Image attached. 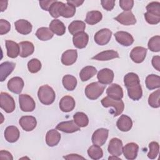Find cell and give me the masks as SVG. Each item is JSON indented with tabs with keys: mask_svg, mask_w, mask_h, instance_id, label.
Here are the masks:
<instances>
[{
	"mask_svg": "<svg viewBox=\"0 0 160 160\" xmlns=\"http://www.w3.org/2000/svg\"><path fill=\"white\" fill-rule=\"evenodd\" d=\"M20 132L16 126H9L4 131L5 139L9 142H15L18 140Z\"/></svg>",
	"mask_w": 160,
	"mask_h": 160,
	"instance_id": "21",
	"label": "cell"
},
{
	"mask_svg": "<svg viewBox=\"0 0 160 160\" xmlns=\"http://www.w3.org/2000/svg\"><path fill=\"white\" fill-rule=\"evenodd\" d=\"M20 109L24 112H32L36 108L34 100L28 94H21L19 96Z\"/></svg>",
	"mask_w": 160,
	"mask_h": 160,
	"instance_id": "5",
	"label": "cell"
},
{
	"mask_svg": "<svg viewBox=\"0 0 160 160\" xmlns=\"http://www.w3.org/2000/svg\"><path fill=\"white\" fill-rule=\"evenodd\" d=\"M102 18V13L99 11H91L87 12L85 21L87 24L94 25L101 21Z\"/></svg>",
	"mask_w": 160,
	"mask_h": 160,
	"instance_id": "32",
	"label": "cell"
},
{
	"mask_svg": "<svg viewBox=\"0 0 160 160\" xmlns=\"http://www.w3.org/2000/svg\"><path fill=\"white\" fill-rule=\"evenodd\" d=\"M116 126L121 131L127 132L132 128V121L128 116L122 114L118 119Z\"/></svg>",
	"mask_w": 160,
	"mask_h": 160,
	"instance_id": "22",
	"label": "cell"
},
{
	"mask_svg": "<svg viewBox=\"0 0 160 160\" xmlns=\"http://www.w3.org/2000/svg\"><path fill=\"white\" fill-rule=\"evenodd\" d=\"M128 94L130 99L134 101L139 100L142 96V90L140 84L127 88Z\"/></svg>",
	"mask_w": 160,
	"mask_h": 160,
	"instance_id": "34",
	"label": "cell"
},
{
	"mask_svg": "<svg viewBox=\"0 0 160 160\" xmlns=\"http://www.w3.org/2000/svg\"><path fill=\"white\" fill-rule=\"evenodd\" d=\"M55 1V0H48V1H40L39 5L41 8L45 11H49L51 5Z\"/></svg>",
	"mask_w": 160,
	"mask_h": 160,
	"instance_id": "51",
	"label": "cell"
},
{
	"mask_svg": "<svg viewBox=\"0 0 160 160\" xmlns=\"http://www.w3.org/2000/svg\"><path fill=\"white\" fill-rule=\"evenodd\" d=\"M84 2V1L79 0H74V1H67L68 4H70L73 5L74 7H79Z\"/></svg>",
	"mask_w": 160,
	"mask_h": 160,
	"instance_id": "55",
	"label": "cell"
},
{
	"mask_svg": "<svg viewBox=\"0 0 160 160\" xmlns=\"http://www.w3.org/2000/svg\"><path fill=\"white\" fill-rule=\"evenodd\" d=\"M106 88L104 85L99 82H93L88 85L85 88V95L90 100L97 99L103 93Z\"/></svg>",
	"mask_w": 160,
	"mask_h": 160,
	"instance_id": "2",
	"label": "cell"
},
{
	"mask_svg": "<svg viewBox=\"0 0 160 160\" xmlns=\"http://www.w3.org/2000/svg\"><path fill=\"white\" fill-rule=\"evenodd\" d=\"M144 18L146 22L150 24H157L160 22V16L151 14L148 12L144 13Z\"/></svg>",
	"mask_w": 160,
	"mask_h": 160,
	"instance_id": "47",
	"label": "cell"
},
{
	"mask_svg": "<svg viewBox=\"0 0 160 160\" xmlns=\"http://www.w3.org/2000/svg\"><path fill=\"white\" fill-rule=\"evenodd\" d=\"M63 158L66 159H84L85 158L80 155H78L77 154H68L66 156H63Z\"/></svg>",
	"mask_w": 160,
	"mask_h": 160,
	"instance_id": "54",
	"label": "cell"
},
{
	"mask_svg": "<svg viewBox=\"0 0 160 160\" xmlns=\"http://www.w3.org/2000/svg\"><path fill=\"white\" fill-rule=\"evenodd\" d=\"M139 150L138 145L135 142H129L122 148V153L127 159H135Z\"/></svg>",
	"mask_w": 160,
	"mask_h": 160,
	"instance_id": "12",
	"label": "cell"
},
{
	"mask_svg": "<svg viewBox=\"0 0 160 160\" xmlns=\"http://www.w3.org/2000/svg\"><path fill=\"white\" fill-rule=\"evenodd\" d=\"M147 53V49L137 46L134 48L130 52V58L135 63H141L144 61Z\"/></svg>",
	"mask_w": 160,
	"mask_h": 160,
	"instance_id": "15",
	"label": "cell"
},
{
	"mask_svg": "<svg viewBox=\"0 0 160 160\" xmlns=\"http://www.w3.org/2000/svg\"><path fill=\"white\" fill-rule=\"evenodd\" d=\"M19 123L25 131H31L36 127L37 121L34 116H24L19 119Z\"/></svg>",
	"mask_w": 160,
	"mask_h": 160,
	"instance_id": "13",
	"label": "cell"
},
{
	"mask_svg": "<svg viewBox=\"0 0 160 160\" xmlns=\"http://www.w3.org/2000/svg\"><path fill=\"white\" fill-rule=\"evenodd\" d=\"M0 106L7 113L13 112L16 108L14 98L8 93L1 92L0 94Z\"/></svg>",
	"mask_w": 160,
	"mask_h": 160,
	"instance_id": "4",
	"label": "cell"
},
{
	"mask_svg": "<svg viewBox=\"0 0 160 160\" xmlns=\"http://www.w3.org/2000/svg\"><path fill=\"white\" fill-rule=\"evenodd\" d=\"M97 72V69L94 66H87L83 68L79 72V78L82 82L88 81Z\"/></svg>",
	"mask_w": 160,
	"mask_h": 160,
	"instance_id": "30",
	"label": "cell"
},
{
	"mask_svg": "<svg viewBox=\"0 0 160 160\" xmlns=\"http://www.w3.org/2000/svg\"><path fill=\"white\" fill-rule=\"evenodd\" d=\"M73 120L80 128H84L88 125L89 119L88 116L82 112H77L73 115Z\"/></svg>",
	"mask_w": 160,
	"mask_h": 160,
	"instance_id": "37",
	"label": "cell"
},
{
	"mask_svg": "<svg viewBox=\"0 0 160 160\" xmlns=\"http://www.w3.org/2000/svg\"><path fill=\"white\" fill-rule=\"evenodd\" d=\"M38 97L42 104L44 105H50L54 102L56 98V94L51 87L45 84L39 88Z\"/></svg>",
	"mask_w": 160,
	"mask_h": 160,
	"instance_id": "1",
	"label": "cell"
},
{
	"mask_svg": "<svg viewBox=\"0 0 160 160\" xmlns=\"http://www.w3.org/2000/svg\"><path fill=\"white\" fill-rule=\"evenodd\" d=\"M108 96L112 99L120 100L123 97V91L121 86L118 84H111L106 90Z\"/></svg>",
	"mask_w": 160,
	"mask_h": 160,
	"instance_id": "17",
	"label": "cell"
},
{
	"mask_svg": "<svg viewBox=\"0 0 160 160\" xmlns=\"http://www.w3.org/2000/svg\"><path fill=\"white\" fill-rule=\"evenodd\" d=\"M109 159H119V158H118V156H111L108 158Z\"/></svg>",
	"mask_w": 160,
	"mask_h": 160,
	"instance_id": "57",
	"label": "cell"
},
{
	"mask_svg": "<svg viewBox=\"0 0 160 160\" xmlns=\"http://www.w3.org/2000/svg\"><path fill=\"white\" fill-rule=\"evenodd\" d=\"M102 8L106 11H111L115 6V1L114 0H102L101 1Z\"/></svg>",
	"mask_w": 160,
	"mask_h": 160,
	"instance_id": "50",
	"label": "cell"
},
{
	"mask_svg": "<svg viewBox=\"0 0 160 160\" xmlns=\"http://www.w3.org/2000/svg\"><path fill=\"white\" fill-rule=\"evenodd\" d=\"M62 82L64 88L68 91H73L78 84L76 78L70 74H67L63 76Z\"/></svg>",
	"mask_w": 160,
	"mask_h": 160,
	"instance_id": "35",
	"label": "cell"
},
{
	"mask_svg": "<svg viewBox=\"0 0 160 160\" xmlns=\"http://www.w3.org/2000/svg\"><path fill=\"white\" fill-rule=\"evenodd\" d=\"M124 83L126 88L140 84L139 76L134 72H129L124 77Z\"/></svg>",
	"mask_w": 160,
	"mask_h": 160,
	"instance_id": "36",
	"label": "cell"
},
{
	"mask_svg": "<svg viewBox=\"0 0 160 160\" xmlns=\"http://www.w3.org/2000/svg\"><path fill=\"white\" fill-rule=\"evenodd\" d=\"M152 65L158 71H160V57L159 56H154L152 59Z\"/></svg>",
	"mask_w": 160,
	"mask_h": 160,
	"instance_id": "52",
	"label": "cell"
},
{
	"mask_svg": "<svg viewBox=\"0 0 160 160\" xmlns=\"http://www.w3.org/2000/svg\"><path fill=\"white\" fill-rule=\"evenodd\" d=\"M56 128L66 133H73L80 130V127L75 123L74 120L61 122L56 126Z\"/></svg>",
	"mask_w": 160,
	"mask_h": 160,
	"instance_id": "16",
	"label": "cell"
},
{
	"mask_svg": "<svg viewBox=\"0 0 160 160\" xmlns=\"http://www.w3.org/2000/svg\"><path fill=\"white\" fill-rule=\"evenodd\" d=\"M119 6L124 10V11H129L132 8L134 5L133 0H120Z\"/></svg>",
	"mask_w": 160,
	"mask_h": 160,
	"instance_id": "49",
	"label": "cell"
},
{
	"mask_svg": "<svg viewBox=\"0 0 160 160\" xmlns=\"http://www.w3.org/2000/svg\"><path fill=\"white\" fill-rule=\"evenodd\" d=\"M0 4H1V11L3 12L7 8L8 1H1Z\"/></svg>",
	"mask_w": 160,
	"mask_h": 160,
	"instance_id": "56",
	"label": "cell"
},
{
	"mask_svg": "<svg viewBox=\"0 0 160 160\" xmlns=\"http://www.w3.org/2000/svg\"><path fill=\"white\" fill-rule=\"evenodd\" d=\"M6 48L7 49V56L11 58H16L19 55V44L11 40H6Z\"/></svg>",
	"mask_w": 160,
	"mask_h": 160,
	"instance_id": "27",
	"label": "cell"
},
{
	"mask_svg": "<svg viewBox=\"0 0 160 160\" xmlns=\"http://www.w3.org/2000/svg\"><path fill=\"white\" fill-rule=\"evenodd\" d=\"M49 29L58 36H62L66 32V26L59 19H54L49 24Z\"/></svg>",
	"mask_w": 160,
	"mask_h": 160,
	"instance_id": "29",
	"label": "cell"
},
{
	"mask_svg": "<svg viewBox=\"0 0 160 160\" xmlns=\"http://www.w3.org/2000/svg\"><path fill=\"white\" fill-rule=\"evenodd\" d=\"M0 159L12 160L13 158H12V154L9 151H4V150H1L0 151Z\"/></svg>",
	"mask_w": 160,
	"mask_h": 160,
	"instance_id": "53",
	"label": "cell"
},
{
	"mask_svg": "<svg viewBox=\"0 0 160 160\" xmlns=\"http://www.w3.org/2000/svg\"><path fill=\"white\" fill-rule=\"evenodd\" d=\"M88 154L91 159L97 160L103 156V151L99 146L94 144L88 148Z\"/></svg>",
	"mask_w": 160,
	"mask_h": 160,
	"instance_id": "40",
	"label": "cell"
},
{
	"mask_svg": "<svg viewBox=\"0 0 160 160\" xmlns=\"http://www.w3.org/2000/svg\"><path fill=\"white\" fill-rule=\"evenodd\" d=\"M101 104L104 108L113 107L115 109L114 112L113 113L114 117L120 115L122 112L124 108V102L121 99L115 100L109 98L108 96L102 99Z\"/></svg>",
	"mask_w": 160,
	"mask_h": 160,
	"instance_id": "3",
	"label": "cell"
},
{
	"mask_svg": "<svg viewBox=\"0 0 160 160\" xmlns=\"http://www.w3.org/2000/svg\"><path fill=\"white\" fill-rule=\"evenodd\" d=\"M122 141L117 138H112L108 145V151L112 156H120L122 152Z\"/></svg>",
	"mask_w": 160,
	"mask_h": 160,
	"instance_id": "8",
	"label": "cell"
},
{
	"mask_svg": "<svg viewBox=\"0 0 160 160\" xmlns=\"http://www.w3.org/2000/svg\"><path fill=\"white\" fill-rule=\"evenodd\" d=\"M149 151L148 153V157L151 159H155L159 153V145L156 141H152L149 144Z\"/></svg>",
	"mask_w": 160,
	"mask_h": 160,
	"instance_id": "45",
	"label": "cell"
},
{
	"mask_svg": "<svg viewBox=\"0 0 160 160\" xmlns=\"http://www.w3.org/2000/svg\"><path fill=\"white\" fill-rule=\"evenodd\" d=\"M147 12L160 16V3L157 1H153L146 6Z\"/></svg>",
	"mask_w": 160,
	"mask_h": 160,
	"instance_id": "46",
	"label": "cell"
},
{
	"mask_svg": "<svg viewBox=\"0 0 160 160\" xmlns=\"http://www.w3.org/2000/svg\"><path fill=\"white\" fill-rule=\"evenodd\" d=\"M16 64L12 62L6 61L0 65V81H4L8 76L13 71Z\"/></svg>",
	"mask_w": 160,
	"mask_h": 160,
	"instance_id": "24",
	"label": "cell"
},
{
	"mask_svg": "<svg viewBox=\"0 0 160 160\" xmlns=\"http://www.w3.org/2000/svg\"><path fill=\"white\" fill-rule=\"evenodd\" d=\"M148 47L152 52H159L160 51V36L157 35L150 38Z\"/></svg>",
	"mask_w": 160,
	"mask_h": 160,
	"instance_id": "42",
	"label": "cell"
},
{
	"mask_svg": "<svg viewBox=\"0 0 160 160\" xmlns=\"http://www.w3.org/2000/svg\"><path fill=\"white\" fill-rule=\"evenodd\" d=\"M112 36V31L108 28H103L98 31L94 35V39L96 43L100 46L107 44Z\"/></svg>",
	"mask_w": 160,
	"mask_h": 160,
	"instance_id": "6",
	"label": "cell"
},
{
	"mask_svg": "<svg viewBox=\"0 0 160 160\" xmlns=\"http://www.w3.org/2000/svg\"><path fill=\"white\" fill-rule=\"evenodd\" d=\"M16 30L20 34L27 35L32 31V24L30 22L25 19H19L14 22Z\"/></svg>",
	"mask_w": 160,
	"mask_h": 160,
	"instance_id": "23",
	"label": "cell"
},
{
	"mask_svg": "<svg viewBox=\"0 0 160 160\" xmlns=\"http://www.w3.org/2000/svg\"><path fill=\"white\" fill-rule=\"evenodd\" d=\"M76 13V7L70 4L62 3L61 11L60 16L63 18H69L74 16Z\"/></svg>",
	"mask_w": 160,
	"mask_h": 160,
	"instance_id": "38",
	"label": "cell"
},
{
	"mask_svg": "<svg viewBox=\"0 0 160 160\" xmlns=\"http://www.w3.org/2000/svg\"><path fill=\"white\" fill-rule=\"evenodd\" d=\"M76 102L74 99L70 96H63L59 102V108L64 112H68L74 109Z\"/></svg>",
	"mask_w": 160,
	"mask_h": 160,
	"instance_id": "19",
	"label": "cell"
},
{
	"mask_svg": "<svg viewBox=\"0 0 160 160\" xmlns=\"http://www.w3.org/2000/svg\"><path fill=\"white\" fill-rule=\"evenodd\" d=\"M24 83L23 79L18 76L10 79L7 84L8 89L13 93L20 94L24 88Z\"/></svg>",
	"mask_w": 160,
	"mask_h": 160,
	"instance_id": "9",
	"label": "cell"
},
{
	"mask_svg": "<svg viewBox=\"0 0 160 160\" xmlns=\"http://www.w3.org/2000/svg\"><path fill=\"white\" fill-rule=\"evenodd\" d=\"M86 28V24L84 22L79 20H76L71 22L68 26L69 32L72 35H75L79 32H84Z\"/></svg>",
	"mask_w": 160,
	"mask_h": 160,
	"instance_id": "33",
	"label": "cell"
},
{
	"mask_svg": "<svg viewBox=\"0 0 160 160\" xmlns=\"http://www.w3.org/2000/svg\"><path fill=\"white\" fill-rule=\"evenodd\" d=\"M78 52L76 49H68L64 51L61 56V62L65 66H71L77 60Z\"/></svg>",
	"mask_w": 160,
	"mask_h": 160,
	"instance_id": "18",
	"label": "cell"
},
{
	"mask_svg": "<svg viewBox=\"0 0 160 160\" xmlns=\"http://www.w3.org/2000/svg\"><path fill=\"white\" fill-rule=\"evenodd\" d=\"M19 55L21 58H27L31 55L34 51V44L29 41H22L19 43Z\"/></svg>",
	"mask_w": 160,
	"mask_h": 160,
	"instance_id": "26",
	"label": "cell"
},
{
	"mask_svg": "<svg viewBox=\"0 0 160 160\" xmlns=\"http://www.w3.org/2000/svg\"><path fill=\"white\" fill-rule=\"evenodd\" d=\"M114 72L109 68H104L100 70L97 74L99 82L104 84H110L114 79Z\"/></svg>",
	"mask_w": 160,
	"mask_h": 160,
	"instance_id": "10",
	"label": "cell"
},
{
	"mask_svg": "<svg viewBox=\"0 0 160 160\" xmlns=\"http://www.w3.org/2000/svg\"><path fill=\"white\" fill-rule=\"evenodd\" d=\"M89 41V36L85 32H79L72 37L74 46L78 49L84 48Z\"/></svg>",
	"mask_w": 160,
	"mask_h": 160,
	"instance_id": "20",
	"label": "cell"
},
{
	"mask_svg": "<svg viewBox=\"0 0 160 160\" xmlns=\"http://www.w3.org/2000/svg\"><path fill=\"white\" fill-rule=\"evenodd\" d=\"M146 86L149 90L155 89L160 87V77L156 74L148 75L145 80Z\"/></svg>",
	"mask_w": 160,
	"mask_h": 160,
	"instance_id": "31",
	"label": "cell"
},
{
	"mask_svg": "<svg viewBox=\"0 0 160 160\" xmlns=\"http://www.w3.org/2000/svg\"><path fill=\"white\" fill-rule=\"evenodd\" d=\"M119 54L114 50H107L102 51L92 58V59L97 61H109L114 58H118Z\"/></svg>",
	"mask_w": 160,
	"mask_h": 160,
	"instance_id": "28",
	"label": "cell"
},
{
	"mask_svg": "<svg viewBox=\"0 0 160 160\" xmlns=\"http://www.w3.org/2000/svg\"><path fill=\"white\" fill-rule=\"evenodd\" d=\"M61 140L60 133L54 129L48 131L46 135V142L48 146L53 147L56 146Z\"/></svg>",
	"mask_w": 160,
	"mask_h": 160,
	"instance_id": "25",
	"label": "cell"
},
{
	"mask_svg": "<svg viewBox=\"0 0 160 160\" xmlns=\"http://www.w3.org/2000/svg\"><path fill=\"white\" fill-rule=\"evenodd\" d=\"M11 29V24L7 20L0 19V34L3 35L8 33Z\"/></svg>",
	"mask_w": 160,
	"mask_h": 160,
	"instance_id": "48",
	"label": "cell"
},
{
	"mask_svg": "<svg viewBox=\"0 0 160 160\" xmlns=\"http://www.w3.org/2000/svg\"><path fill=\"white\" fill-rule=\"evenodd\" d=\"M116 41L124 46H129L134 42V38L132 35L126 31H118L114 34Z\"/></svg>",
	"mask_w": 160,
	"mask_h": 160,
	"instance_id": "14",
	"label": "cell"
},
{
	"mask_svg": "<svg viewBox=\"0 0 160 160\" xmlns=\"http://www.w3.org/2000/svg\"><path fill=\"white\" fill-rule=\"evenodd\" d=\"M62 2L55 1L50 6L49 12L50 15L54 18H58L60 16V11L62 4Z\"/></svg>",
	"mask_w": 160,
	"mask_h": 160,
	"instance_id": "43",
	"label": "cell"
},
{
	"mask_svg": "<svg viewBox=\"0 0 160 160\" xmlns=\"http://www.w3.org/2000/svg\"><path fill=\"white\" fill-rule=\"evenodd\" d=\"M36 36L41 41H48L53 37V32L48 28L41 27L38 29Z\"/></svg>",
	"mask_w": 160,
	"mask_h": 160,
	"instance_id": "39",
	"label": "cell"
},
{
	"mask_svg": "<svg viewBox=\"0 0 160 160\" xmlns=\"http://www.w3.org/2000/svg\"><path fill=\"white\" fill-rule=\"evenodd\" d=\"M160 90L158 89L151 93L148 98V104L150 106L154 108H158L160 106L159 103Z\"/></svg>",
	"mask_w": 160,
	"mask_h": 160,
	"instance_id": "41",
	"label": "cell"
},
{
	"mask_svg": "<svg viewBox=\"0 0 160 160\" xmlns=\"http://www.w3.org/2000/svg\"><path fill=\"white\" fill-rule=\"evenodd\" d=\"M41 67L42 65L41 61L36 58L31 59L28 63V70L31 73L38 72L41 70Z\"/></svg>",
	"mask_w": 160,
	"mask_h": 160,
	"instance_id": "44",
	"label": "cell"
},
{
	"mask_svg": "<svg viewBox=\"0 0 160 160\" xmlns=\"http://www.w3.org/2000/svg\"><path fill=\"white\" fill-rule=\"evenodd\" d=\"M109 130L105 128H99L96 129L92 135V142L99 146L104 145L108 138Z\"/></svg>",
	"mask_w": 160,
	"mask_h": 160,
	"instance_id": "7",
	"label": "cell"
},
{
	"mask_svg": "<svg viewBox=\"0 0 160 160\" xmlns=\"http://www.w3.org/2000/svg\"><path fill=\"white\" fill-rule=\"evenodd\" d=\"M114 19L125 26L133 25L136 22V19L131 11H123L114 18Z\"/></svg>",
	"mask_w": 160,
	"mask_h": 160,
	"instance_id": "11",
	"label": "cell"
}]
</instances>
